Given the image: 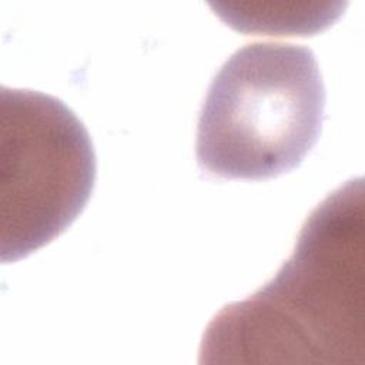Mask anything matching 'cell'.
Wrapping results in <instances>:
<instances>
[{"mask_svg":"<svg viewBox=\"0 0 365 365\" xmlns=\"http://www.w3.org/2000/svg\"><path fill=\"white\" fill-rule=\"evenodd\" d=\"M364 181L332 191L304 222L272 279L224 307L201 364L365 365Z\"/></svg>","mask_w":365,"mask_h":365,"instance_id":"cell-1","label":"cell"},{"mask_svg":"<svg viewBox=\"0 0 365 365\" xmlns=\"http://www.w3.org/2000/svg\"><path fill=\"white\" fill-rule=\"evenodd\" d=\"M324 111L325 87L309 48L247 44L210 84L197 128L198 165L221 178L288 173L315 145Z\"/></svg>","mask_w":365,"mask_h":365,"instance_id":"cell-2","label":"cell"},{"mask_svg":"<svg viewBox=\"0 0 365 365\" xmlns=\"http://www.w3.org/2000/svg\"><path fill=\"white\" fill-rule=\"evenodd\" d=\"M97 163L84 124L58 98L0 88V261L44 247L81 214Z\"/></svg>","mask_w":365,"mask_h":365,"instance_id":"cell-3","label":"cell"},{"mask_svg":"<svg viewBox=\"0 0 365 365\" xmlns=\"http://www.w3.org/2000/svg\"><path fill=\"white\" fill-rule=\"evenodd\" d=\"M228 26L242 33L311 36L325 30L341 14V7L318 1H250L217 4L215 11Z\"/></svg>","mask_w":365,"mask_h":365,"instance_id":"cell-4","label":"cell"}]
</instances>
